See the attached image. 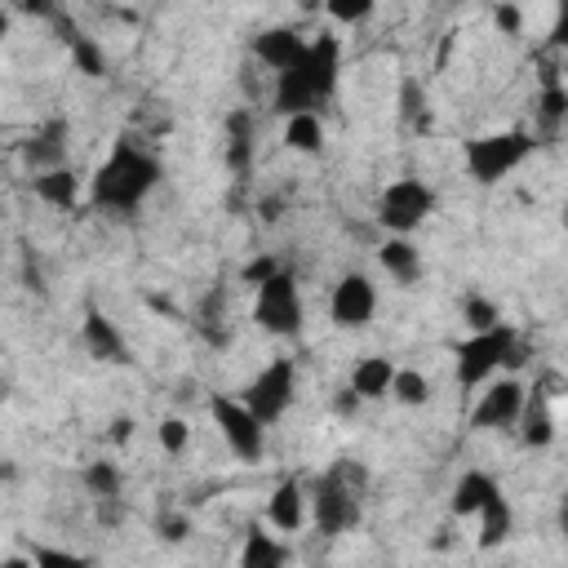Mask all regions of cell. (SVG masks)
Listing matches in <instances>:
<instances>
[{
    "mask_svg": "<svg viewBox=\"0 0 568 568\" xmlns=\"http://www.w3.org/2000/svg\"><path fill=\"white\" fill-rule=\"evenodd\" d=\"M164 186V160L133 133H120L84 182V204L106 217H138Z\"/></svg>",
    "mask_w": 568,
    "mask_h": 568,
    "instance_id": "obj_1",
    "label": "cell"
},
{
    "mask_svg": "<svg viewBox=\"0 0 568 568\" xmlns=\"http://www.w3.org/2000/svg\"><path fill=\"white\" fill-rule=\"evenodd\" d=\"M342 84V40L333 31H320L306 40L302 58L275 75V89H271V111L284 120V115H297V111H324L333 102Z\"/></svg>",
    "mask_w": 568,
    "mask_h": 568,
    "instance_id": "obj_2",
    "label": "cell"
},
{
    "mask_svg": "<svg viewBox=\"0 0 568 568\" xmlns=\"http://www.w3.org/2000/svg\"><path fill=\"white\" fill-rule=\"evenodd\" d=\"M364 497H368V466L355 457H337L333 466H324L311 488H306V506H311V524L324 537H342L351 528H359L364 519Z\"/></svg>",
    "mask_w": 568,
    "mask_h": 568,
    "instance_id": "obj_3",
    "label": "cell"
},
{
    "mask_svg": "<svg viewBox=\"0 0 568 568\" xmlns=\"http://www.w3.org/2000/svg\"><path fill=\"white\" fill-rule=\"evenodd\" d=\"M519 364H524V333L510 320H497L488 328H470L453 346V377L462 390H475L497 373H515Z\"/></svg>",
    "mask_w": 568,
    "mask_h": 568,
    "instance_id": "obj_4",
    "label": "cell"
},
{
    "mask_svg": "<svg viewBox=\"0 0 568 568\" xmlns=\"http://www.w3.org/2000/svg\"><path fill=\"white\" fill-rule=\"evenodd\" d=\"M541 146L537 129L510 124V129H493V133H475L462 142V169L475 186H497L510 173H519Z\"/></svg>",
    "mask_w": 568,
    "mask_h": 568,
    "instance_id": "obj_5",
    "label": "cell"
},
{
    "mask_svg": "<svg viewBox=\"0 0 568 568\" xmlns=\"http://www.w3.org/2000/svg\"><path fill=\"white\" fill-rule=\"evenodd\" d=\"M253 302H248V320L266 333V337H280V342H297L306 333V297H302V284L293 275V266L284 262L275 275H266L262 284L248 288Z\"/></svg>",
    "mask_w": 568,
    "mask_h": 568,
    "instance_id": "obj_6",
    "label": "cell"
},
{
    "mask_svg": "<svg viewBox=\"0 0 568 568\" xmlns=\"http://www.w3.org/2000/svg\"><path fill=\"white\" fill-rule=\"evenodd\" d=\"M439 213V191L417 178V173H404V178H390L373 204V217L386 235H413L422 231L430 217Z\"/></svg>",
    "mask_w": 568,
    "mask_h": 568,
    "instance_id": "obj_7",
    "label": "cell"
},
{
    "mask_svg": "<svg viewBox=\"0 0 568 568\" xmlns=\"http://www.w3.org/2000/svg\"><path fill=\"white\" fill-rule=\"evenodd\" d=\"M209 417L226 444V453L235 462H262L266 457V439H271V426L231 390H213L209 395Z\"/></svg>",
    "mask_w": 568,
    "mask_h": 568,
    "instance_id": "obj_8",
    "label": "cell"
},
{
    "mask_svg": "<svg viewBox=\"0 0 568 568\" xmlns=\"http://www.w3.org/2000/svg\"><path fill=\"white\" fill-rule=\"evenodd\" d=\"M240 399H244L266 426L284 422V417L293 413V404H297V359H293V355H271V359L240 386Z\"/></svg>",
    "mask_w": 568,
    "mask_h": 568,
    "instance_id": "obj_9",
    "label": "cell"
},
{
    "mask_svg": "<svg viewBox=\"0 0 568 568\" xmlns=\"http://www.w3.org/2000/svg\"><path fill=\"white\" fill-rule=\"evenodd\" d=\"M528 399V382L519 373H497L484 386H475V404L466 413L470 430H515Z\"/></svg>",
    "mask_w": 568,
    "mask_h": 568,
    "instance_id": "obj_10",
    "label": "cell"
},
{
    "mask_svg": "<svg viewBox=\"0 0 568 568\" xmlns=\"http://www.w3.org/2000/svg\"><path fill=\"white\" fill-rule=\"evenodd\" d=\"M377 306H382L377 280L368 271H346L328 293V324L342 333H364L377 320Z\"/></svg>",
    "mask_w": 568,
    "mask_h": 568,
    "instance_id": "obj_11",
    "label": "cell"
},
{
    "mask_svg": "<svg viewBox=\"0 0 568 568\" xmlns=\"http://www.w3.org/2000/svg\"><path fill=\"white\" fill-rule=\"evenodd\" d=\"M80 346L93 364H111V368H129L133 364V346L129 337L120 333V324L102 311V306H84V320H80Z\"/></svg>",
    "mask_w": 568,
    "mask_h": 568,
    "instance_id": "obj_12",
    "label": "cell"
},
{
    "mask_svg": "<svg viewBox=\"0 0 568 568\" xmlns=\"http://www.w3.org/2000/svg\"><path fill=\"white\" fill-rule=\"evenodd\" d=\"M27 173H40V169H58V164H71V120L67 115H44L18 146Z\"/></svg>",
    "mask_w": 568,
    "mask_h": 568,
    "instance_id": "obj_13",
    "label": "cell"
},
{
    "mask_svg": "<svg viewBox=\"0 0 568 568\" xmlns=\"http://www.w3.org/2000/svg\"><path fill=\"white\" fill-rule=\"evenodd\" d=\"M262 524H266V528H275L280 537H293V532H302V528L311 524L306 484H302V479H293V475H284V479L271 488V497H266Z\"/></svg>",
    "mask_w": 568,
    "mask_h": 568,
    "instance_id": "obj_14",
    "label": "cell"
},
{
    "mask_svg": "<svg viewBox=\"0 0 568 568\" xmlns=\"http://www.w3.org/2000/svg\"><path fill=\"white\" fill-rule=\"evenodd\" d=\"M306 40H311V36H302L297 27L275 22V27H262V31L248 40V58H253L257 67H266L271 75H280V71H288V67L302 58Z\"/></svg>",
    "mask_w": 568,
    "mask_h": 568,
    "instance_id": "obj_15",
    "label": "cell"
},
{
    "mask_svg": "<svg viewBox=\"0 0 568 568\" xmlns=\"http://www.w3.org/2000/svg\"><path fill=\"white\" fill-rule=\"evenodd\" d=\"M84 182H89V178H80L71 164L40 169V173H31V195H36L44 209H53V213H75V209L84 204Z\"/></svg>",
    "mask_w": 568,
    "mask_h": 568,
    "instance_id": "obj_16",
    "label": "cell"
},
{
    "mask_svg": "<svg viewBox=\"0 0 568 568\" xmlns=\"http://www.w3.org/2000/svg\"><path fill=\"white\" fill-rule=\"evenodd\" d=\"M515 430H519L524 448H532V453L550 448V444H555V435H559L555 395H550V390H541V386H532V390H528V399H524V413H519Z\"/></svg>",
    "mask_w": 568,
    "mask_h": 568,
    "instance_id": "obj_17",
    "label": "cell"
},
{
    "mask_svg": "<svg viewBox=\"0 0 568 568\" xmlns=\"http://www.w3.org/2000/svg\"><path fill=\"white\" fill-rule=\"evenodd\" d=\"M377 266L390 275L395 288H413V284H422V275H426V257H422V248L413 244V235H386V240L377 244Z\"/></svg>",
    "mask_w": 568,
    "mask_h": 568,
    "instance_id": "obj_18",
    "label": "cell"
},
{
    "mask_svg": "<svg viewBox=\"0 0 568 568\" xmlns=\"http://www.w3.org/2000/svg\"><path fill=\"white\" fill-rule=\"evenodd\" d=\"M222 138H226V169H231L235 178H248V173H253V155H257V124H253L248 106L226 111Z\"/></svg>",
    "mask_w": 568,
    "mask_h": 568,
    "instance_id": "obj_19",
    "label": "cell"
},
{
    "mask_svg": "<svg viewBox=\"0 0 568 568\" xmlns=\"http://www.w3.org/2000/svg\"><path fill=\"white\" fill-rule=\"evenodd\" d=\"M475 546L479 550H497V546H506L510 541V532H515V506H510V497H506V488H493L488 497H484V506L475 510Z\"/></svg>",
    "mask_w": 568,
    "mask_h": 568,
    "instance_id": "obj_20",
    "label": "cell"
},
{
    "mask_svg": "<svg viewBox=\"0 0 568 568\" xmlns=\"http://www.w3.org/2000/svg\"><path fill=\"white\" fill-rule=\"evenodd\" d=\"M390 377H395V359L390 355H359L351 364V377H346V390L359 399V404H377L390 395Z\"/></svg>",
    "mask_w": 568,
    "mask_h": 568,
    "instance_id": "obj_21",
    "label": "cell"
},
{
    "mask_svg": "<svg viewBox=\"0 0 568 568\" xmlns=\"http://www.w3.org/2000/svg\"><path fill=\"white\" fill-rule=\"evenodd\" d=\"M288 559H293V550H288V541H284L275 528L253 524V528L244 532L240 568H280V564H288Z\"/></svg>",
    "mask_w": 568,
    "mask_h": 568,
    "instance_id": "obj_22",
    "label": "cell"
},
{
    "mask_svg": "<svg viewBox=\"0 0 568 568\" xmlns=\"http://www.w3.org/2000/svg\"><path fill=\"white\" fill-rule=\"evenodd\" d=\"M324 146H328L324 111L284 115V151H293V155H324Z\"/></svg>",
    "mask_w": 568,
    "mask_h": 568,
    "instance_id": "obj_23",
    "label": "cell"
},
{
    "mask_svg": "<svg viewBox=\"0 0 568 568\" xmlns=\"http://www.w3.org/2000/svg\"><path fill=\"white\" fill-rule=\"evenodd\" d=\"M493 488H501V479H497L493 470L470 466V470L457 475V484H453V493H448V510H453L457 519H475V510L484 506V497H488Z\"/></svg>",
    "mask_w": 568,
    "mask_h": 568,
    "instance_id": "obj_24",
    "label": "cell"
},
{
    "mask_svg": "<svg viewBox=\"0 0 568 568\" xmlns=\"http://www.w3.org/2000/svg\"><path fill=\"white\" fill-rule=\"evenodd\" d=\"M386 399H395L399 408H426L435 399V382H430V373H422L413 364H395V377H390V395Z\"/></svg>",
    "mask_w": 568,
    "mask_h": 568,
    "instance_id": "obj_25",
    "label": "cell"
},
{
    "mask_svg": "<svg viewBox=\"0 0 568 568\" xmlns=\"http://www.w3.org/2000/svg\"><path fill=\"white\" fill-rule=\"evenodd\" d=\"M532 120H537L541 133H559V124L568 120V89H564V80H541Z\"/></svg>",
    "mask_w": 568,
    "mask_h": 568,
    "instance_id": "obj_26",
    "label": "cell"
},
{
    "mask_svg": "<svg viewBox=\"0 0 568 568\" xmlns=\"http://www.w3.org/2000/svg\"><path fill=\"white\" fill-rule=\"evenodd\" d=\"M62 40H67V53H71V62H75L80 75H89V80L106 75V49H102L93 36H84L80 27H71Z\"/></svg>",
    "mask_w": 568,
    "mask_h": 568,
    "instance_id": "obj_27",
    "label": "cell"
},
{
    "mask_svg": "<svg viewBox=\"0 0 568 568\" xmlns=\"http://www.w3.org/2000/svg\"><path fill=\"white\" fill-rule=\"evenodd\" d=\"M155 444H160L164 457H186L191 444H195V426H191L182 413H164V417L155 422Z\"/></svg>",
    "mask_w": 568,
    "mask_h": 568,
    "instance_id": "obj_28",
    "label": "cell"
},
{
    "mask_svg": "<svg viewBox=\"0 0 568 568\" xmlns=\"http://www.w3.org/2000/svg\"><path fill=\"white\" fill-rule=\"evenodd\" d=\"M80 484H84V493L98 501V497H124V470L115 466V462H106V457H98V462H89L84 470H80Z\"/></svg>",
    "mask_w": 568,
    "mask_h": 568,
    "instance_id": "obj_29",
    "label": "cell"
},
{
    "mask_svg": "<svg viewBox=\"0 0 568 568\" xmlns=\"http://www.w3.org/2000/svg\"><path fill=\"white\" fill-rule=\"evenodd\" d=\"M457 311H462V324L466 328H488V324H497L501 320V302L497 297H488V293H462V302H457Z\"/></svg>",
    "mask_w": 568,
    "mask_h": 568,
    "instance_id": "obj_30",
    "label": "cell"
},
{
    "mask_svg": "<svg viewBox=\"0 0 568 568\" xmlns=\"http://www.w3.org/2000/svg\"><path fill=\"white\" fill-rule=\"evenodd\" d=\"M324 13L337 27H364L377 13V0H324Z\"/></svg>",
    "mask_w": 568,
    "mask_h": 568,
    "instance_id": "obj_31",
    "label": "cell"
},
{
    "mask_svg": "<svg viewBox=\"0 0 568 568\" xmlns=\"http://www.w3.org/2000/svg\"><path fill=\"white\" fill-rule=\"evenodd\" d=\"M488 18H493V27H497V36H506V40H519L524 36V4L519 0H493V9H488Z\"/></svg>",
    "mask_w": 568,
    "mask_h": 568,
    "instance_id": "obj_32",
    "label": "cell"
},
{
    "mask_svg": "<svg viewBox=\"0 0 568 568\" xmlns=\"http://www.w3.org/2000/svg\"><path fill=\"white\" fill-rule=\"evenodd\" d=\"M31 564H36V568H80V564H93V559H89V555H75V550L36 546V550H31Z\"/></svg>",
    "mask_w": 568,
    "mask_h": 568,
    "instance_id": "obj_33",
    "label": "cell"
},
{
    "mask_svg": "<svg viewBox=\"0 0 568 568\" xmlns=\"http://www.w3.org/2000/svg\"><path fill=\"white\" fill-rule=\"evenodd\" d=\"M280 266H284V257H280V253H257L253 262H244V271H240V284H244V288H253V284H262L266 275H275Z\"/></svg>",
    "mask_w": 568,
    "mask_h": 568,
    "instance_id": "obj_34",
    "label": "cell"
},
{
    "mask_svg": "<svg viewBox=\"0 0 568 568\" xmlns=\"http://www.w3.org/2000/svg\"><path fill=\"white\" fill-rule=\"evenodd\" d=\"M18 13H27V18H44V22H53V18H62V4L58 0H9Z\"/></svg>",
    "mask_w": 568,
    "mask_h": 568,
    "instance_id": "obj_35",
    "label": "cell"
},
{
    "mask_svg": "<svg viewBox=\"0 0 568 568\" xmlns=\"http://www.w3.org/2000/svg\"><path fill=\"white\" fill-rule=\"evenodd\" d=\"M160 537H164V541H186V537H191V519H186V515H169V519L160 524Z\"/></svg>",
    "mask_w": 568,
    "mask_h": 568,
    "instance_id": "obj_36",
    "label": "cell"
},
{
    "mask_svg": "<svg viewBox=\"0 0 568 568\" xmlns=\"http://www.w3.org/2000/svg\"><path fill=\"white\" fill-rule=\"evenodd\" d=\"M133 426H138V422H133L129 413H120V417L111 422V430H106V439H111V444H129V439H133Z\"/></svg>",
    "mask_w": 568,
    "mask_h": 568,
    "instance_id": "obj_37",
    "label": "cell"
},
{
    "mask_svg": "<svg viewBox=\"0 0 568 568\" xmlns=\"http://www.w3.org/2000/svg\"><path fill=\"white\" fill-rule=\"evenodd\" d=\"M9 31H13V13H9V4L0 0V40H9Z\"/></svg>",
    "mask_w": 568,
    "mask_h": 568,
    "instance_id": "obj_38",
    "label": "cell"
},
{
    "mask_svg": "<svg viewBox=\"0 0 568 568\" xmlns=\"http://www.w3.org/2000/svg\"><path fill=\"white\" fill-rule=\"evenodd\" d=\"M315 4H324V0H302V9H315Z\"/></svg>",
    "mask_w": 568,
    "mask_h": 568,
    "instance_id": "obj_39",
    "label": "cell"
}]
</instances>
